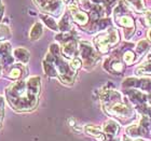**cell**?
Segmentation results:
<instances>
[{"label": "cell", "instance_id": "14", "mask_svg": "<svg viewBox=\"0 0 151 141\" xmlns=\"http://www.w3.org/2000/svg\"><path fill=\"white\" fill-rule=\"evenodd\" d=\"M126 132H127V135L129 137H135V138H137V137H142L144 135H146L148 132V130L139 123L137 125H132L129 126V127H127L126 128Z\"/></svg>", "mask_w": 151, "mask_h": 141}, {"label": "cell", "instance_id": "27", "mask_svg": "<svg viewBox=\"0 0 151 141\" xmlns=\"http://www.w3.org/2000/svg\"><path fill=\"white\" fill-rule=\"evenodd\" d=\"M9 28L6 27V26H0V40H4L6 38H9Z\"/></svg>", "mask_w": 151, "mask_h": 141}, {"label": "cell", "instance_id": "23", "mask_svg": "<svg viewBox=\"0 0 151 141\" xmlns=\"http://www.w3.org/2000/svg\"><path fill=\"white\" fill-rule=\"evenodd\" d=\"M125 1L129 4H131L137 12H142L145 10V6H144L142 0H125Z\"/></svg>", "mask_w": 151, "mask_h": 141}, {"label": "cell", "instance_id": "15", "mask_svg": "<svg viewBox=\"0 0 151 141\" xmlns=\"http://www.w3.org/2000/svg\"><path fill=\"white\" fill-rule=\"evenodd\" d=\"M13 55L16 59L21 62L22 64H27L29 60V52L23 47H17L13 51Z\"/></svg>", "mask_w": 151, "mask_h": 141}, {"label": "cell", "instance_id": "5", "mask_svg": "<svg viewBox=\"0 0 151 141\" xmlns=\"http://www.w3.org/2000/svg\"><path fill=\"white\" fill-rule=\"evenodd\" d=\"M80 55L83 60V65L85 67L95 66L99 57L97 56V53L95 52L91 44L88 42H81L80 43Z\"/></svg>", "mask_w": 151, "mask_h": 141}, {"label": "cell", "instance_id": "10", "mask_svg": "<svg viewBox=\"0 0 151 141\" xmlns=\"http://www.w3.org/2000/svg\"><path fill=\"white\" fill-rule=\"evenodd\" d=\"M119 128H120V126L116 121H114V120H108V121H106V122L104 123L103 132H104V135H106L107 138L111 139L112 137H114V136L118 134Z\"/></svg>", "mask_w": 151, "mask_h": 141}, {"label": "cell", "instance_id": "1", "mask_svg": "<svg viewBox=\"0 0 151 141\" xmlns=\"http://www.w3.org/2000/svg\"><path fill=\"white\" fill-rule=\"evenodd\" d=\"M40 78H32L13 83L6 88V99L10 106L16 111H30L35 109L38 104V97L40 94Z\"/></svg>", "mask_w": 151, "mask_h": 141}, {"label": "cell", "instance_id": "12", "mask_svg": "<svg viewBox=\"0 0 151 141\" xmlns=\"http://www.w3.org/2000/svg\"><path fill=\"white\" fill-rule=\"evenodd\" d=\"M105 68L108 71L112 72V73H121L124 70V67H123L122 63L119 59H116V58H112V59L107 60L105 63Z\"/></svg>", "mask_w": 151, "mask_h": 141}, {"label": "cell", "instance_id": "16", "mask_svg": "<svg viewBox=\"0 0 151 141\" xmlns=\"http://www.w3.org/2000/svg\"><path fill=\"white\" fill-rule=\"evenodd\" d=\"M25 69L23 65H14V66H11L10 70L8 71V77L12 80H17L24 74Z\"/></svg>", "mask_w": 151, "mask_h": 141}, {"label": "cell", "instance_id": "13", "mask_svg": "<svg viewBox=\"0 0 151 141\" xmlns=\"http://www.w3.org/2000/svg\"><path fill=\"white\" fill-rule=\"evenodd\" d=\"M118 23L120 25L123 26L126 30H124V32L131 31L132 34H134V29H135V25H134V19L129 15V14H125V15L119 16L118 19Z\"/></svg>", "mask_w": 151, "mask_h": 141}, {"label": "cell", "instance_id": "25", "mask_svg": "<svg viewBox=\"0 0 151 141\" xmlns=\"http://www.w3.org/2000/svg\"><path fill=\"white\" fill-rule=\"evenodd\" d=\"M149 49V43L146 40H140L136 45V52L138 54H144Z\"/></svg>", "mask_w": 151, "mask_h": 141}, {"label": "cell", "instance_id": "6", "mask_svg": "<svg viewBox=\"0 0 151 141\" xmlns=\"http://www.w3.org/2000/svg\"><path fill=\"white\" fill-rule=\"evenodd\" d=\"M122 86L123 87H137L139 89H142V91L151 92V79L127 78L123 81Z\"/></svg>", "mask_w": 151, "mask_h": 141}, {"label": "cell", "instance_id": "24", "mask_svg": "<svg viewBox=\"0 0 151 141\" xmlns=\"http://www.w3.org/2000/svg\"><path fill=\"white\" fill-rule=\"evenodd\" d=\"M135 53L132 52V51H125L123 53V62L127 65H132L134 62H135Z\"/></svg>", "mask_w": 151, "mask_h": 141}, {"label": "cell", "instance_id": "29", "mask_svg": "<svg viewBox=\"0 0 151 141\" xmlns=\"http://www.w3.org/2000/svg\"><path fill=\"white\" fill-rule=\"evenodd\" d=\"M73 0H63V3H65V4H68V6H70V4H73Z\"/></svg>", "mask_w": 151, "mask_h": 141}, {"label": "cell", "instance_id": "19", "mask_svg": "<svg viewBox=\"0 0 151 141\" xmlns=\"http://www.w3.org/2000/svg\"><path fill=\"white\" fill-rule=\"evenodd\" d=\"M40 17H41V19L44 22V24H45V25H47L50 29H52V30H54V31H58V30H60V28H58V25L56 24L55 19H54L52 16L41 14Z\"/></svg>", "mask_w": 151, "mask_h": 141}, {"label": "cell", "instance_id": "28", "mask_svg": "<svg viewBox=\"0 0 151 141\" xmlns=\"http://www.w3.org/2000/svg\"><path fill=\"white\" fill-rule=\"evenodd\" d=\"M2 115H3V99L0 96V122H1V120L3 117Z\"/></svg>", "mask_w": 151, "mask_h": 141}, {"label": "cell", "instance_id": "26", "mask_svg": "<svg viewBox=\"0 0 151 141\" xmlns=\"http://www.w3.org/2000/svg\"><path fill=\"white\" fill-rule=\"evenodd\" d=\"M70 67H71V69L73 70H78V69H80L81 68V66H82V62L79 58H73V59H71V62H70Z\"/></svg>", "mask_w": 151, "mask_h": 141}, {"label": "cell", "instance_id": "17", "mask_svg": "<svg viewBox=\"0 0 151 141\" xmlns=\"http://www.w3.org/2000/svg\"><path fill=\"white\" fill-rule=\"evenodd\" d=\"M42 34H43V27L41 25V23H35L30 29L29 38H30V40H38L42 36Z\"/></svg>", "mask_w": 151, "mask_h": 141}, {"label": "cell", "instance_id": "18", "mask_svg": "<svg viewBox=\"0 0 151 141\" xmlns=\"http://www.w3.org/2000/svg\"><path fill=\"white\" fill-rule=\"evenodd\" d=\"M84 132L90 136H93V137H101V136L104 135V132H103V129L99 128L98 126H95V125H86L84 127Z\"/></svg>", "mask_w": 151, "mask_h": 141}, {"label": "cell", "instance_id": "11", "mask_svg": "<svg viewBox=\"0 0 151 141\" xmlns=\"http://www.w3.org/2000/svg\"><path fill=\"white\" fill-rule=\"evenodd\" d=\"M125 93L131 99V101H133L135 104H144L147 101V95L142 94V92L129 89V91H126Z\"/></svg>", "mask_w": 151, "mask_h": 141}, {"label": "cell", "instance_id": "8", "mask_svg": "<svg viewBox=\"0 0 151 141\" xmlns=\"http://www.w3.org/2000/svg\"><path fill=\"white\" fill-rule=\"evenodd\" d=\"M0 63L3 66H11L13 64V57L11 56V45L8 42L0 45Z\"/></svg>", "mask_w": 151, "mask_h": 141}, {"label": "cell", "instance_id": "32", "mask_svg": "<svg viewBox=\"0 0 151 141\" xmlns=\"http://www.w3.org/2000/svg\"><path fill=\"white\" fill-rule=\"evenodd\" d=\"M123 141H132V140H131V139H129V137H126V136H124V137H123Z\"/></svg>", "mask_w": 151, "mask_h": 141}, {"label": "cell", "instance_id": "3", "mask_svg": "<svg viewBox=\"0 0 151 141\" xmlns=\"http://www.w3.org/2000/svg\"><path fill=\"white\" fill-rule=\"evenodd\" d=\"M103 107L106 113H108L109 115H116L119 117H132L135 113L131 107L123 102L122 98L108 104H103Z\"/></svg>", "mask_w": 151, "mask_h": 141}, {"label": "cell", "instance_id": "21", "mask_svg": "<svg viewBox=\"0 0 151 141\" xmlns=\"http://www.w3.org/2000/svg\"><path fill=\"white\" fill-rule=\"evenodd\" d=\"M58 28H60V31L63 32L69 31L70 29H71V23H70L69 15L68 14H65L63 16V19H60V24H58Z\"/></svg>", "mask_w": 151, "mask_h": 141}, {"label": "cell", "instance_id": "30", "mask_svg": "<svg viewBox=\"0 0 151 141\" xmlns=\"http://www.w3.org/2000/svg\"><path fill=\"white\" fill-rule=\"evenodd\" d=\"M147 102H148V104L151 106V93L147 95Z\"/></svg>", "mask_w": 151, "mask_h": 141}, {"label": "cell", "instance_id": "7", "mask_svg": "<svg viewBox=\"0 0 151 141\" xmlns=\"http://www.w3.org/2000/svg\"><path fill=\"white\" fill-rule=\"evenodd\" d=\"M69 10L71 12V15H73V19L76 23H78L79 25H86L88 22V15L83 11H80L79 10V6L73 3L69 6Z\"/></svg>", "mask_w": 151, "mask_h": 141}, {"label": "cell", "instance_id": "9", "mask_svg": "<svg viewBox=\"0 0 151 141\" xmlns=\"http://www.w3.org/2000/svg\"><path fill=\"white\" fill-rule=\"evenodd\" d=\"M62 53L67 58H71V59L76 58L77 54H78V49H77V43L73 39L64 42L63 47H62Z\"/></svg>", "mask_w": 151, "mask_h": 141}, {"label": "cell", "instance_id": "31", "mask_svg": "<svg viewBox=\"0 0 151 141\" xmlns=\"http://www.w3.org/2000/svg\"><path fill=\"white\" fill-rule=\"evenodd\" d=\"M147 36H148V39L151 41V28L148 30V34H147Z\"/></svg>", "mask_w": 151, "mask_h": 141}, {"label": "cell", "instance_id": "34", "mask_svg": "<svg viewBox=\"0 0 151 141\" xmlns=\"http://www.w3.org/2000/svg\"><path fill=\"white\" fill-rule=\"evenodd\" d=\"M108 141H118V140H116V139H110V140H108Z\"/></svg>", "mask_w": 151, "mask_h": 141}, {"label": "cell", "instance_id": "2", "mask_svg": "<svg viewBox=\"0 0 151 141\" xmlns=\"http://www.w3.org/2000/svg\"><path fill=\"white\" fill-rule=\"evenodd\" d=\"M119 42V32L116 29H110L109 31L98 35L94 39V43L101 53H107L110 47Z\"/></svg>", "mask_w": 151, "mask_h": 141}, {"label": "cell", "instance_id": "4", "mask_svg": "<svg viewBox=\"0 0 151 141\" xmlns=\"http://www.w3.org/2000/svg\"><path fill=\"white\" fill-rule=\"evenodd\" d=\"M36 6L45 13L58 16L63 12L64 6L60 0H34Z\"/></svg>", "mask_w": 151, "mask_h": 141}, {"label": "cell", "instance_id": "35", "mask_svg": "<svg viewBox=\"0 0 151 141\" xmlns=\"http://www.w3.org/2000/svg\"><path fill=\"white\" fill-rule=\"evenodd\" d=\"M136 141H142V140H136Z\"/></svg>", "mask_w": 151, "mask_h": 141}, {"label": "cell", "instance_id": "20", "mask_svg": "<svg viewBox=\"0 0 151 141\" xmlns=\"http://www.w3.org/2000/svg\"><path fill=\"white\" fill-rule=\"evenodd\" d=\"M43 69H44V72L47 73L49 77H57V71H56V68L55 66L53 65L52 62L47 59H44L43 60Z\"/></svg>", "mask_w": 151, "mask_h": 141}, {"label": "cell", "instance_id": "33", "mask_svg": "<svg viewBox=\"0 0 151 141\" xmlns=\"http://www.w3.org/2000/svg\"><path fill=\"white\" fill-rule=\"evenodd\" d=\"M1 69H2V65H1V63H0V73H1Z\"/></svg>", "mask_w": 151, "mask_h": 141}, {"label": "cell", "instance_id": "22", "mask_svg": "<svg viewBox=\"0 0 151 141\" xmlns=\"http://www.w3.org/2000/svg\"><path fill=\"white\" fill-rule=\"evenodd\" d=\"M136 74L138 75L151 74V62H148V63L142 65V66H139L136 69Z\"/></svg>", "mask_w": 151, "mask_h": 141}]
</instances>
